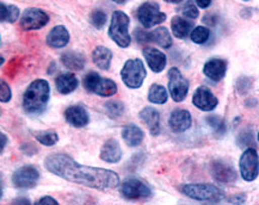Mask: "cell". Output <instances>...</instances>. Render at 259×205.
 I'll return each mask as SVG.
<instances>
[{"mask_svg":"<svg viewBox=\"0 0 259 205\" xmlns=\"http://www.w3.org/2000/svg\"><path fill=\"white\" fill-rule=\"evenodd\" d=\"M45 167L52 174L69 183L96 190H112L119 185V177L116 172L81 165L67 154L48 155L45 159Z\"/></svg>","mask_w":259,"mask_h":205,"instance_id":"1","label":"cell"},{"mask_svg":"<svg viewBox=\"0 0 259 205\" xmlns=\"http://www.w3.org/2000/svg\"><path fill=\"white\" fill-rule=\"evenodd\" d=\"M49 97L51 86L45 79H36L28 86L23 94V109L29 115H41L46 110Z\"/></svg>","mask_w":259,"mask_h":205,"instance_id":"2","label":"cell"},{"mask_svg":"<svg viewBox=\"0 0 259 205\" xmlns=\"http://www.w3.org/2000/svg\"><path fill=\"white\" fill-rule=\"evenodd\" d=\"M129 24L131 19L128 15L122 11H115L112 13L111 23L109 26V37L114 41L118 47L128 48L131 45L132 37L129 34Z\"/></svg>","mask_w":259,"mask_h":205,"instance_id":"3","label":"cell"},{"mask_svg":"<svg viewBox=\"0 0 259 205\" xmlns=\"http://www.w3.org/2000/svg\"><path fill=\"white\" fill-rule=\"evenodd\" d=\"M181 191L191 199L218 203L225 198L224 191L211 184H185Z\"/></svg>","mask_w":259,"mask_h":205,"instance_id":"4","label":"cell"},{"mask_svg":"<svg viewBox=\"0 0 259 205\" xmlns=\"http://www.w3.org/2000/svg\"><path fill=\"white\" fill-rule=\"evenodd\" d=\"M82 86L88 92L99 97H112L117 93V85L114 80L103 78L98 73L90 72L82 79Z\"/></svg>","mask_w":259,"mask_h":205,"instance_id":"5","label":"cell"},{"mask_svg":"<svg viewBox=\"0 0 259 205\" xmlns=\"http://www.w3.org/2000/svg\"><path fill=\"white\" fill-rule=\"evenodd\" d=\"M146 75H147V72H146L144 62L140 59H131L125 62L123 68L121 69L122 81L132 90L141 87Z\"/></svg>","mask_w":259,"mask_h":205,"instance_id":"6","label":"cell"},{"mask_svg":"<svg viewBox=\"0 0 259 205\" xmlns=\"http://www.w3.org/2000/svg\"><path fill=\"white\" fill-rule=\"evenodd\" d=\"M136 16L145 29L153 28L154 25L161 24L166 21V15L160 11V6L155 2H146L140 5Z\"/></svg>","mask_w":259,"mask_h":205,"instance_id":"7","label":"cell"},{"mask_svg":"<svg viewBox=\"0 0 259 205\" xmlns=\"http://www.w3.org/2000/svg\"><path fill=\"white\" fill-rule=\"evenodd\" d=\"M119 192L128 200H139L148 198L152 190L144 181L138 178H128L119 186Z\"/></svg>","mask_w":259,"mask_h":205,"instance_id":"8","label":"cell"},{"mask_svg":"<svg viewBox=\"0 0 259 205\" xmlns=\"http://www.w3.org/2000/svg\"><path fill=\"white\" fill-rule=\"evenodd\" d=\"M239 170L245 181H253L259 174V158L254 148H247L239 160Z\"/></svg>","mask_w":259,"mask_h":205,"instance_id":"9","label":"cell"},{"mask_svg":"<svg viewBox=\"0 0 259 205\" xmlns=\"http://www.w3.org/2000/svg\"><path fill=\"white\" fill-rule=\"evenodd\" d=\"M168 91L176 102L183 101L188 95L189 81L177 67L168 71Z\"/></svg>","mask_w":259,"mask_h":205,"instance_id":"10","label":"cell"},{"mask_svg":"<svg viewBox=\"0 0 259 205\" xmlns=\"http://www.w3.org/2000/svg\"><path fill=\"white\" fill-rule=\"evenodd\" d=\"M49 23L47 12L38 8H29L23 12L19 25L24 31L38 30Z\"/></svg>","mask_w":259,"mask_h":205,"instance_id":"11","label":"cell"},{"mask_svg":"<svg viewBox=\"0 0 259 205\" xmlns=\"http://www.w3.org/2000/svg\"><path fill=\"white\" fill-rule=\"evenodd\" d=\"M39 179V172L35 166L24 165L19 167L12 174L13 186L21 188V190H29L36 186Z\"/></svg>","mask_w":259,"mask_h":205,"instance_id":"12","label":"cell"},{"mask_svg":"<svg viewBox=\"0 0 259 205\" xmlns=\"http://www.w3.org/2000/svg\"><path fill=\"white\" fill-rule=\"evenodd\" d=\"M210 172L212 178L219 183L222 184H233L237 181L238 173L232 165L225 163L222 160L212 161L210 166Z\"/></svg>","mask_w":259,"mask_h":205,"instance_id":"13","label":"cell"},{"mask_svg":"<svg viewBox=\"0 0 259 205\" xmlns=\"http://www.w3.org/2000/svg\"><path fill=\"white\" fill-rule=\"evenodd\" d=\"M192 104L201 111H212L218 107L219 99L205 86H200L192 95Z\"/></svg>","mask_w":259,"mask_h":205,"instance_id":"14","label":"cell"},{"mask_svg":"<svg viewBox=\"0 0 259 205\" xmlns=\"http://www.w3.org/2000/svg\"><path fill=\"white\" fill-rule=\"evenodd\" d=\"M65 120L74 128H84L90 123V116L81 105H72L65 110Z\"/></svg>","mask_w":259,"mask_h":205,"instance_id":"15","label":"cell"},{"mask_svg":"<svg viewBox=\"0 0 259 205\" xmlns=\"http://www.w3.org/2000/svg\"><path fill=\"white\" fill-rule=\"evenodd\" d=\"M168 124L175 133H184L188 129H190L192 124L191 114L184 109L174 110L168 118Z\"/></svg>","mask_w":259,"mask_h":205,"instance_id":"16","label":"cell"},{"mask_svg":"<svg viewBox=\"0 0 259 205\" xmlns=\"http://www.w3.org/2000/svg\"><path fill=\"white\" fill-rule=\"evenodd\" d=\"M142 54H144L145 60L147 61V65L152 69V72L160 73L164 71L166 64H167V58L164 53L157 48L147 47L142 50Z\"/></svg>","mask_w":259,"mask_h":205,"instance_id":"17","label":"cell"},{"mask_svg":"<svg viewBox=\"0 0 259 205\" xmlns=\"http://www.w3.org/2000/svg\"><path fill=\"white\" fill-rule=\"evenodd\" d=\"M203 73L211 81H220L227 73V62L222 59H210L204 64Z\"/></svg>","mask_w":259,"mask_h":205,"instance_id":"18","label":"cell"},{"mask_svg":"<svg viewBox=\"0 0 259 205\" xmlns=\"http://www.w3.org/2000/svg\"><path fill=\"white\" fill-rule=\"evenodd\" d=\"M141 121L146 124V127L148 128L149 133L152 136H158L160 134V114L157 109L152 107H146L140 111Z\"/></svg>","mask_w":259,"mask_h":205,"instance_id":"19","label":"cell"},{"mask_svg":"<svg viewBox=\"0 0 259 205\" xmlns=\"http://www.w3.org/2000/svg\"><path fill=\"white\" fill-rule=\"evenodd\" d=\"M122 149L116 138H109L104 142L101 149V159L108 164H117L122 159Z\"/></svg>","mask_w":259,"mask_h":205,"instance_id":"20","label":"cell"},{"mask_svg":"<svg viewBox=\"0 0 259 205\" xmlns=\"http://www.w3.org/2000/svg\"><path fill=\"white\" fill-rule=\"evenodd\" d=\"M69 42V32L64 25H56L49 31L46 38V43L51 48L61 49L66 47Z\"/></svg>","mask_w":259,"mask_h":205,"instance_id":"21","label":"cell"},{"mask_svg":"<svg viewBox=\"0 0 259 205\" xmlns=\"http://www.w3.org/2000/svg\"><path fill=\"white\" fill-rule=\"evenodd\" d=\"M56 90L61 94H69L74 92L79 86V80L72 72L61 73L55 79Z\"/></svg>","mask_w":259,"mask_h":205,"instance_id":"22","label":"cell"},{"mask_svg":"<svg viewBox=\"0 0 259 205\" xmlns=\"http://www.w3.org/2000/svg\"><path fill=\"white\" fill-rule=\"evenodd\" d=\"M194 22L188 21V19L181 17V16H175L171 19V30L177 38L185 39L191 35L194 30Z\"/></svg>","mask_w":259,"mask_h":205,"instance_id":"23","label":"cell"},{"mask_svg":"<svg viewBox=\"0 0 259 205\" xmlns=\"http://www.w3.org/2000/svg\"><path fill=\"white\" fill-rule=\"evenodd\" d=\"M60 59H61L62 65L67 69H71V71H81V69H84L86 64L85 56L81 53L74 50L62 53Z\"/></svg>","mask_w":259,"mask_h":205,"instance_id":"24","label":"cell"},{"mask_svg":"<svg viewBox=\"0 0 259 205\" xmlns=\"http://www.w3.org/2000/svg\"><path fill=\"white\" fill-rule=\"evenodd\" d=\"M92 61L102 71H109L112 61V52L104 45H97L92 50Z\"/></svg>","mask_w":259,"mask_h":205,"instance_id":"25","label":"cell"},{"mask_svg":"<svg viewBox=\"0 0 259 205\" xmlns=\"http://www.w3.org/2000/svg\"><path fill=\"white\" fill-rule=\"evenodd\" d=\"M122 138L129 147H138L145 138V133L138 125L128 124L122 129Z\"/></svg>","mask_w":259,"mask_h":205,"instance_id":"26","label":"cell"},{"mask_svg":"<svg viewBox=\"0 0 259 205\" xmlns=\"http://www.w3.org/2000/svg\"><path fill=\"white\" fill-rule=\"evenodd\" d=\"M151 41L157 43L159 47L164 49L171 48L172 44H174L170 31L166 28H164V26H160V28L151 31Z\"/></svg>","mask_w":259,"mask_h":205,"instance_id":"27","label":"cell"},{"mask_svg":"<svg viewBox=\"0 0 259 205\" xmlns=\"http://www.w3.org/2000/svg\"><path fill=\"white\" fill-rule=\"evenodd\" d=\"M168 99V94L166 88L162 85L152 84L148 90V100L153 104H165Z\"/></svg>","mask_w":259,"mask_h":205,"instance_id":"28","label":"cell"},{"mask_svg":"<svg viewBox=\"0 0 259 205\" xmlns=\"http://www.w3.org/2000/svg\"><path fill=\"white\" fill-rule=\"evenodd\" d=\"M19 9L16 5H5L4 3L0 4V21L2 23H15L19 17Z\"/></svg>","mask_w":259,"mask_h":205,"instance_id":"29","label":"cell"},{"mask_svg":"<svg viewBox=\"0 0 259 205\" xmlns=\"http://www.w3.org/2000/svg\"><path fill=\"white\" fill-rule=\"evenodd\" d=\"M34 136L39 143L47 147L55 145L59 142V135L54 130H41L34 131Z\"/></svg>","mask_w":259,"mask_h":205,"instance_id":"30","label":"cell"},{"mask_svg":"<svg viewBox=\"0 0 259 205\" xmlns=\"http://www.w3.org/2000/svg\"><path fill=\"white\" fill-rule=\"evenodd\" d=\"M104 109H105L106 115H108L110 118H114V120H116V118H118V117H121V116L123 115L124 111H125L124 104L122 101H119V100L106 101L104 104Z\"/></svg>","mask_w":259,"mask_h":205,"instance_id":"31","label":"cell"},{"mask_svg":"<svg viewBox=\"0 0 259 205\" xmlns=\"http://www.w3.org/2000/svg\"><path fill=\"white\" fill-rule=\"evenodd\" d=\"M205 122H207L209 127L211 128L212 133H214L215 136L218 137L224 136L226 133V123L221 117H219V116H215V115L208 116V117L205 118Z\"/></svg>","mask_w":259,"mask_h":205,"instance_id":"32","label":"cell"},{"mask_svg":"<svg viewBox=\"0 0 259 205\" xmlns=\"http://www.w3.org/2000/svg\"><path fill=\"white\" fill-rule=\"evenodd\" d=\"M106 22H108V16L103 10L95 9L94 11L90 13V23L98 30H102L104 28Z\"/></svg>","mask_w":259,"mask_h":205,"instance_id":"33","label":"cell"},{"mask_svg":"<svg viewBox=\"0 0 259 205\" xmlns=\"http://www.w3.org/2000/svg\"><path fill=\"white\" fill-rule=\"evenodd\" d=\"M209 36H210V31H209L208 28H205V26H197V28L192 30L190 38L196 44H204L209 39Z\"/></svg>","mask_w":259,"mask_h":205,"instance_id":"34","label":"cell"},{"mask_svg":"<svg viewBox=\"0 0 259 205\" xmlns=\"http://www.w3.org/2000/svg\"><path fill=\"white\" fill-rule=\"evenodd\" d=\"M182 12L185 17L190 18V19H196L198 17V15H200V12H198V9H197V5L194 4V3H191V2L185 3V4L183 5Z\"/></svg>","mask_w":259,"mask_h":205,"instance_id":"35","label":"cell"},{"mask_svg":"<svg viewBox=\"0 0 259 205\" xmlns=\"http://www.w3.org/2000/svg\"><path fill=\"white\" fill-rule=\"evenodd\" d=\"M11 88H10L8 82H6L4 79H2V80H0V100H2V102H9L11 100Z\"/></svg>","mask_w":259,"mask_h":205,"instance_id":"36","label":"cell"},{"mask_svg":"<svg viewBox=\"0 0 259 205\" xmlns=\"http://www.w3.org/2000/svg\"><path fill=\"white\" fill-rule=\"evenodd\" d=\"M252 87V80L251 78L241 77L238 79L237 81V90L239 93H246V92Z\"/></svg>","mask_w":259,"mask_h":205,"instance_id":"37","label":"cell"},{"mask_svg":"<svg viewBox=\"0 0 259 205\" xmlns=\"http://www.w3.org/2000/svg\"><path fill=\"white\" fill-rule=\"evenodd\" d=\"M239 144L240 147H244V145H253V134L251 133L250 130H245L239 135L238 138Z\"/></svg>","mask_w":259,"mask_h":205,"instance_id":"38","label":"cell"},{"mask_svg":"<svg viewBox=\"0 0 259 205\" xmlns=\"http://www.w3.org/2000/svg\"><path fill=\"white\" fill-rule=\"evenodd\" d=\"M135 37H136V41L139 43H148V42H152L151 41V32H147L145 30H142V29H136L135 30Z\"/></svg>","mask_w":259,"mask_h":205,"instance_id":"39","label":"cell"},{"mask_svg":"<svg viewBox=\"0 0 259 205\" xmlns=\"http://www.w3.org/2000/svg\"><path fill=\"white\" fill-rule=\"evenodd\" d=\"M34 205H59L58 200L54 199V198L51 196H45L36 201Z\"/></svg>","mask_w":259,"mask_h":205,"instance_id":"40","label":"cell"},{"mask_svg":"<svg viewBox=\"0 0 259 205\" xmlns=\"http://www.w3.org/2000/svg\"><path fill=\"white\" fill-rule=\"evenodd\" d=\"M246 201V194L245 193H239L235 194V196H232L230 198V203L233 205H242Z\"/></svg>","mask_w":259,"mask_h":205,"instance_id":"41","label":"cell"},{"mask_svg":"<svg viewBox=\"0 0 259 205\" xmlns=\"http://www.w3.org/2000/svg\"><path fill=\"white\" fill-rule=\"evenodd\" d=\"M11 205H31V201L26 197H18L12 200Z\"/></svg>","mask_w":259,"mask_h":205,"instance_id":"42","label":"cell"},{"mask_svg":"<svg viewBox=\"0 0 259 205\" xmlns=\"http://www.w3.org/2000/svg\"><path fill=\"white\" fill-rule=\"evenodd\" d=\"M211 0H197V2H196V5L201 9H207L211 5Z\"/></svg>","mask_w":259,"mask_h":205,"instance_id":"43","label":"cell"},{"mask_svg":"<svg viewBox=\"0 0 259 205\" xmlns=\"http://www.w3.org/2000/svg\"><path fill=\"white\" fill-rule=\"evenodd\" d=\"M203 22L205 23V24L215 25L217 24V18H215V16H212V15H207V16H204Z\"/></svg>","mask_w":259,"mask_h":205,"instance_id":"44","label":"cell"},{"mask_svg":"<svg viewBox=\"0 0 259 205\" xmlns=\"http://www.w3.org/2000/svg\"><path fill=\"white\" fill-rule=\"evenodd\" d=\"M0 138H2V153H4L6 144H8V136L4 133H2L0 134Z\"/></svg>","mask_w":259,"mask_h":205,"instance_id":"45","label":"cell"},{"mask_svg":"<svg viewBox=\"0 0 259 205\" xmlns=\"http://www.w3.org/2000/svg\"><path fill=\"white\" fill-rule=\"evenodd\" d=\"M166 3H171V4H179V3H183L182 0H165Z\"/></svg>","mask_w":259,"mask_h":205,"instance_id":"46","label":"cell"},{"mask_svg":"<svg viewBox=\"0 0 259 205\" xmlns=\"http://www.w3.org/2000/svg\"><path fill=\"white\" fill-rule=\"evenodd\" d=\"M257 137H258V141H259V133H258V135H257Z\"/></svg>","mask_w":259,"mask_h":205,"instance_id":"47","label":"cell"}]
</instances>
